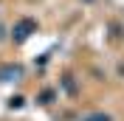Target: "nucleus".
<instances>
[{"label": "nucleus", "instance_id": "nucleus-1", "mask_svg": "<svg viewBox=\"0 0 124 121\" xmlns=\"http://www.w3.org/2000/svg\"><path fill=\"white\" fill-rule=\"evenodd\" d=\"M28 28H31V23H28V20H25V23L20 25V28H17V31H14V34H17V39H25V37H28V34H25V31H28Z\"/></svg>", "mask_w": 124, "mask_h": 121}]
</instances>
